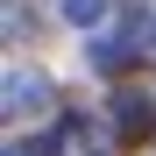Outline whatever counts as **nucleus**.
<instances>
[{
    "mask_svg": "<svg viewBox=\"0 0 156 156\" xmlns=\"http://www.w3.org/2000/svg\"><path fill=\"white\" fill-rule=\"evenodd\" d=\"M43 107H57L50 78H43V71H7V114L29 121V114H43Z\"/></svg>",
    "mask_w": 156,
    "mask_h": 156,
    "instance_id": "f257e3e1",
    "label": "nucleus"
},
{
    "mask_svg": "<svg viewBox=\"0 0 156 156\" xmlns=\"http://www.w3.org/2000/svg\"><path fill=\"white\" fill-rule=\"evenodd\" d=\"M128 57H135V43H128V36H92V43H85V64H92V71H107V78L128 71Z\"/></svg>",
    "mask_w": 156,
    "mask_h": 156,
    "instance_id": "f03ea898",
    "label": "nucleus"
},
{
    "mask_svg": "<svg viewBox=\"0 0 156 156\" xmlns=\"http://www.w3.org/2000/svg\"><path fill=\"white\" fill-rule=\"evenodd\" d=\"M149 121H156V107H149V99H142V92H121V99H114V128H121V135H128V142H135V135H142V128H149Z\"/></svg>",
    "mask_w": 156,
    "mask_h": 156,
    "instance_id": "7ed1b4c3",
    "label": "nucleus"
},
{
    "mask_svg": "<svg viewBox=\"0 0 156 156\" xmlns=\"http://www.w3.org/2000/svg\"><path fill=\"white\" fill-rule=\"evenodd\" d=\"M107 7H114V0H57V14L71 21V29H99V21H107Z\"/></svg>",
    "mask_w": 156,
    "mask_h": 156,
    "instance_id": "20e7f679",
    "label": "nucleus"
},
{
    "mask_svg": "<svg viewBox=\"0 0 156 156\" xmlns=\"http://www.w3.org/2000/svg\"><path fill=\"white\" fill-rule=\"evenodd\" d=\"M29 29H36L29 21V0H7V43H29Z\"/></svg>",
    "mask_w": 156,
    "mask_h": 156,
    "instance_id": "39448f33",
    "label": "nucleus"
},
{
    "mask_svg": "<svg viewBox=\"0 0 156 156\" xmlns=\"http://www.w3.org/2000/svg\"><path fill=\"white\" fill-rule=\"evenodd\" d=\"M7 156H57V135H36V142H14Z\"/></svg>",
    "mask_w": 156,
    "mask_h": 156,
    "instance_id": "423d86ee",
    "label": "nucleus"
}]
</instances>
